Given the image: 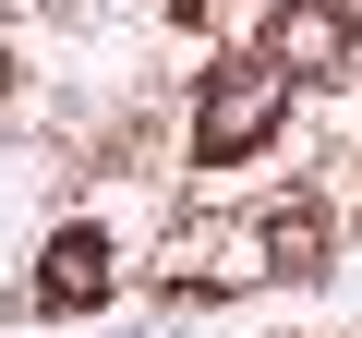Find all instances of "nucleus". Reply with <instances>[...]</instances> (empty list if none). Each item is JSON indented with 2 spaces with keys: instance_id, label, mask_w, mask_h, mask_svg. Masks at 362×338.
Listing matches in <instances>:
<instances>
[{
  "instance_id": "1",
  "label": "nucleus",
  "mask_w": 362,
  "mask_h": 338,
  "mask_svg": "<svg viewBox=\"0 0 362 338\" xmlns=\"http://www.w3.org/2000/svg\"><path fill=\"white\" fill-rule=\"evenodd\" d=\"M266 133H278V61H218L194 109V169H242Z\"/></svg>"
},
{
  "instance_id": "2",
  "label": "nucleus",
  "mask_w": 362,
  "mask_h": 338,
  "mask_svg": "<svg viewBox=\"0 0 362 338\" xmlns=\"http://www.w3.org/2000/svg\"><path fill=\"white\" fill-rule=\"evenodd\" d=\"M266 61H278V73H350L362 37H350L338 0H278V13H266Z\"/></svg>"
},
{
  "instance_id": "3",
  "label": "nucleus",
  "mask_w": 362,
  "mask_h": 338,
  "mask_svg": "<svg viewBox=\"0 0 362 338\" xmlns=\"http://www.w3.org/2000/svg\"><path fill=\"white\" fill-rule=\"evenodd\" d=\"M37 302H49V314L109 302V242H97V230H61V242H49V266H37Z\"/></svg>"
},
{
  "instance_id": "4",
  "label": "nucleus",
  "mask_w": 362,
  "mask_h": 338,
  "mask_svg": "<svg viewBox=\"0 0 362 338\" xmlns=\"http://www.w3.org/2000/svg\"><path fill=\"white\" fill-rule=\"evenodd\" d=\"M266 254H278L290 278H314V254H326V218H314V206H278V218H266Z\"/></svg>"
}]
</instances>
